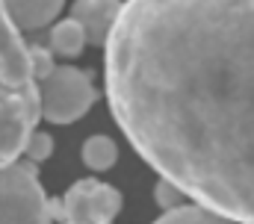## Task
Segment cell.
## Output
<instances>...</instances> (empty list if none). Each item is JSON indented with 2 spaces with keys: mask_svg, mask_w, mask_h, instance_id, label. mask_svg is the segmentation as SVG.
<instances>
[{
  "mask_svg": "<svg viewBox=\"0 0 254 224\" xmlns=\"http://www.w3.org/2000/svg\"><path fill=\"white\" fill-rule=\"evenodd\" d=\"M65 210L74 224H113V219L122 210V195L119 189L98 183V180H77L65 192Z\"/></svg>",
  "mask_w": 254,
  "mask_h": 224,
  "instance_id": "5b68a950",
  "label": "cell"
},
{
  "mask_svg": "<svg viewBox=\"0 0 254 224\" xmlns=\"http://www.w3.org/2000/svg\"><path fill=\"white\" fill-rule=\"evenodd\" d=\"M30 56H33V68H36V77H48L57 65H54V56H51V51H45V48H33L30 51Z\"/></svg>",
  "mask_w": 254,
  "mask_h": 224,
  "instance_id": "4fadbf2b",
  "label": "cell"
},
{
  "mask_svg": "<svg viewBox=\"0 0 254 224\" xmlns=\"http://www.w3.org/2000/svg\"><path fill=\"white\" fill-rule=\"evenodd\" d=\"M24 154L33 160V163H42V160H48L51 154H54V139L48 136V133H33L30 136V142H27V148H24Z\"/></svg>",
  "mask_w": 254,
  "mask_h": 224,
  "instance_id": "7c38bea8",
  "label": "cell"
},
{
  "mask_svg": "<svg viewBox=\"0 0 254 224\" xmlns=\"http://www.w3.org/2000/svg\"><path fill=\"white\" fill-rule=\"evenodd\" d=\"M42 118V86L30 48L0 3V166L15 163Z\"/></svg>",
  "mask_w": 254,
  "mask_h": 224,
  "instance_id": "7a4b0ae2",
  "label": "cell"
},
{
  "mask_svg": "<svg viewBox=\"0 0 254 224\" xmlns=\"http://www.w3.org/2000/svg\"><path fill=\"white\" fill-rule=\"evenodd\" d=\"M119 160V148L110 136H92L86 139L83 145V163L92 168V171H107V168L116 166Z\"/></svg>",
  "mask_w": 254,
  "mask_h": 224,
  "instance_id": "30bf717a",
  "label": "cell"
},
{
  "mask_svg": "<svg viewBox=\"0 0 254 224\" xmlns=\"http://www.w3.org/2000/svg\"><path fill=\"white\" fill-rule=\"evenodd\" d=\"M122 0H77L71 9V18H77L86 30L89 45L107 48V39L116 27V18L122 12Z\"/></svg>",
  "mask_w": 254,
  "mask_h": 224,
  "instance_id": "8992f818",
  "label": "cell"
},
{
  "mask_svg": "<svg viewBox=\"0 0 254 224\" xmlns=\"http://www.w3.org/2000/svg\"><path fill=\"white\" fill-rule=\"evenodd\" d=\"M154 224H237V222H231V219H225V216H219V213H213L201 204H192V207L181 204L175 210H166Z\"/></svg>",
  "mask_w": 254,
  "mask_h": 224,
  "instance_id": "9c48e42d",
  "label": "cell"
},
{
  "mask_svg": "<svg viewBox=\"0 0 254 224\" xmlns=\"http://www.w3.org/2000/svg\"><path fill=\"white\" fill-rule=\"evenodd\" d=\"M39 86H42V118L51 124H71L83 118L98 101L92 77L71 65H57Z\"/></svg>",
  "mask_w": 254,
  "mask_h": 224,
  "instance_id": "277c9868",
  "label": "cell"
},
{
  "mask_svg": "<svg viewBox=\"0 0 254 224\" xmlns=\"http://www.w3.org/2000/svg\"><path fill=\"white\" fill-rule=\"evenodd\" d=\"M104 80L148 166L195 204L254 224V0H127Z\"/></svg>",
  "mask_w": 254,
  "mask_h": 224,
  "instance_id": "6da1fadb",
  "label": "cell"
},
{
  "mask_svg": "<svg viewBox=\"0 0 254 224\" xmlns=\"http://www.w3.org/2000/svg\"><path fill=\"white\" fill-rule=\"evenodd\" d=\"M48 201L33 166H0V224H51Z\"/></svg>",
  "mask_w": 254,
  "mask_h": 224,
  "instance_id": "3957f363",
  "label": "cell"
},
{
  "mask_svg": "<svg viewBox=\"0 0 254 224\" xmlns=\"http://www.w3.org/2000/svg\"><path fill=\"white\" fill-rule=\"evenodd\" d=\"M48 42H51V51L60 54V56H65V59L80 56V51L89 45L86 30H83V24H80L77 18H65V21H60V24L51 30Z\"/></svg>",
  "mask_w": 254,
  "mask_h": 224,
  "instance_id": "ba28073f",
  "label": "cell"
},
{
  "mask_svg": "<svg viewBox=\"0 0 254 224\" xmlns=\"http://www.w3.org/2000/svg\"><path fill=\"white\" fill-rule=\"evenodd\" d=\"M0 3L18 30H42L60 15L65 0H0Z\"/></svg>",
  "mask_w": 254,
  "mask_h": 224,
  "instance_id": "52a82bcc",
  "label": "cell"
},
{
  "mask_svg": "<svg viewBox=\"0 0 254 224\" xmlns=\"http://www.w3.org/2000/svg\"><path fill=\"white\" fill-rule=\"evenodd\" d=\"M65 224H74V222H65Z\"/></svg>",
  "mask_w": 254,
  "mask_h": 224,
  "instance_id": "9a60e30c",
  "label": "cell"
},
{
  "mask_svg": "<svg viewBox=\"0 0 254 224\" xmlns=\"http://www.w3.org/2000/svg\"><path fill=\"white\" fill-rule=\"evenodd\" d=\"M48 210H51V219H57V222H65L68 219V210H65V198H51L48 201Z\"/></svg>",
  "mask_w": 254,
  "mask_h": 224,
  "instance_id": "5bb4252c",
  "label": "cell"
},
{
  "mask_svg": "<svg viewBox=\"0 0 254 224\" xmlns=\"http://www.w3.org/2000/svg\"><path fill=\"white\" fill-rule=\"evenodd\" d=\"M154 198H157V207H163V210H175V207H181L184 204V198H187V192L181 189V186H175L172 180H160L157 183V189H154Z\"/></svg>",
  "mask_w": 254,
  "mask_h": 224,
  "instance_id": "8fae6325",
  "label": "cell"
}]
</instances>
